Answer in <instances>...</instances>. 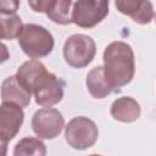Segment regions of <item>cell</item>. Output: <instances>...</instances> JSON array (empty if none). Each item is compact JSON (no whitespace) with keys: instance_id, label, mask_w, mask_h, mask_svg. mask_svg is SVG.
<instances>
[{"instance_id":"1","label":"cell","mask_w":156,"mask_h":156,"mask_svg":"<svg viewBox=\"0 0 156 156\" xmlns=\"http://www.w3.org/2000/svg\"><path fill=\"white\" fill-rule=\"evenodd\" d=\"M102 60L105 77L113 89L132 82L135 73V58L129 44L121 40L110 43L104 50Z\"/></svg>"},{"instance_id":"2","label":"cell","mask_w":156,"mask_h":156,"mask_svg":"<svg viewBox=\"0 0 156 156\" xmlns=\"http://www.w3.org/2000/svg\"><path fill=\"white\" fill-rule=\"evenodd\" d=\"M18 44L22 51L32 60L45 57L51 54L55 40L52 34L43 26L27 23L18 38Z\"/></svg>"},{"instance_id":"3","label":"cell","mask_w":156,"mask_h":156,"mask_svg":"<svg viewBox=\"0 0 156 156\" xmlns=\"http://www.w3.org/2000/svg\"><path fill=\"white\" fill-rule=\"evenodd\" d=\"M96 54V45L91 37L87 34H73L63 45V57L67 65L74 68L87 67Z\"/></svg>"},{"instance_id":"4","label":"cell","mask_w":156,"mask_h":156,"mask_svg":"<svg viewBox=\"0 0 156 156\" xmlns=\"http://www.w3.org/2000/svg\"><path fill=\"white\" fill-rule=\"evenodd\" d=\"M99 138V129L94 121L88 117L78 116L72 118L65 127V139L76 150L91 147Z\"/></svg>"},{"instance_id":"5","label":"cell","mask_w":156,"mask_h":156,"mask_svg":"<svg viewBox=\"0 0 156 156\" xmlns=\"http://www.w3.org/2000/svg\"><path fill=\"white\" fill-rule=\"evenodd\" d=\"M108 1L79 0L72 6V23L82 28H93L108 15Z\"/></svg>"},{"instance_id":"6","label":"cell","mask_w":156,"mask_h":156,"mask_svg":"<svg viewBox=\"0 0 156 156\" xmlns=\"http://www.w3.org/2000/svg\"><path fill=\"white\" fill-rule=\"evenodd\" d=\"M63 127V116L56 108H40L32 117V129L39 139H54L60 135Z\"/></svg>"},{"instance_id":"7","label":"cell","mask_w":156,"mask_h":156,"mask_svg":"<svg viewBox=\"0 0 156 156\" xmlns=\"http://www.w3.org/2000/svg\"><path fill=\"white\" fill-rule=\"evenodd\" d=\"M33 94L39 106L44 108L51 107L58 104L63 98V82L48 71L34 88Z\"/></svg>"},{"instance_id":"8","label":"cell","mask_w":156,"mask_h":156,"mask_svg":"<svg viewBox=\"0 0 156 156\" xmlns=\"http://www.w3.org/2000/svg\"><path fill=\"white\" fill-rule=\"evenodd\" d=\"M28 5L35 12H44L46 16L57 24L72 23V10L73 2L71 0H30Z\"/></svg>"},{"instance_id":"9","label":"cell","mask_w":156,"mask_h":156,"mask_svg":"<svg viewBox=\"0 0 156 156\" xmlns=\"http://www.w3.org/2000/svg\"><path fill=\"white\" fill-rule=\"evenodd\" d=\"M24 121L23 108L13 104L1 102L0 107V139L2 144L12 140L20 132Z\"/></svg>"},{"instance_id":"10","label":"cell","mask_w":156,"mask_h":156,"mask_svg":"<svg viewBox=\"0 0 156 156\" xmlns=\"http://www.w3.org/2000/svg\"><path fill=\"white\" fill-rule=\"evenodd\" d=\"M32 93L28 91L17 79L16 74L5 78L1 83V102L27 107L30 104Z\"/></svg>"},{"instance_id":"11","label":"cell","mask_w":156,"mask_h":156,"mask_svg":"<svg viewBox=\"0 0 156 156\" xmlns=\"http://www.w3.org/2000/svg\"><path fill=\"white\" fill-rule=\"evenodd\" d=\"M115 6L121 13L129 16L134 22L139 24H149L155 16L152 4L150 1L118 0L115 2Z\"/></svg>"},{"instance_id":"12","label":"cell","mask_w":156,"mask_h":156,"mask_svg":"<svg viewBox=\"0 0 156 156\" xmlns=\"http://www.w3.org/2000/svg\"><path fill=\"white\" fill-rule=\"evenodd\" d=\"M141 113L139 102L132 96H121L116 99L110 108V115L115 121L122 123L135 122Z\"/></svg>"},{"instance_id":"13","label":"cell","mask_w":156,"mask_h":156,"mask_svg":"<svg viewBox=\"0 0 156 156\" xmlns=\"http://www.w3.org/2000/svg\"><path fill=\"white\" fill-rule=\"evenodd\" d=\"M46 72L48 69L45 65L39 60H28L18 67L16 77L20 80V83L33 94L34 88Z\"/></svg>"},{"instance_id":"14","label":"cell","mask_w":156,"mask_h":156,"mask_svg":"<svg viewBox=\"0 0 156 156\" xmlns=\"http://www.w3.org/2000/svg\"><path fill=\"white\" fill-rule=\"evenodd\" d=\"M85 85L89 94L95 99H104L113 91V88L105 77L102 66H96L88 72Z\"/></svg>"},{"instance_id":"15","label":"cell","mask_w":156,"mask_h":156,"mask_svg":"<svg viewBox=\"0 0 156 156\" xmlns=\"http://www.w3.org/2000/svg\"><path fill=\"white\" fill-rule=\"evenodd\" d=\"M13 156H46V145L39 138H22L13 147Z\"/></svg>"},{"instance_id":"16","label":"cell","mask_w":156,"mask_h":156,"mask_svg":"<svg viewBox=\"0 0 156 156\" xmlns=\"http://www.w3.org/2000/svg\"><path fill=\"white\" fill-rule=\"evenodd\" d=\"M0 24H1L0 37L2 40H11L20 38L24 28L21 17L17 15H1Z\"/></svg>"},{"instance_id":"17","label":"cell","mask_w":156,"mask_h":156,"mask_svg":"<svg viewBox=\"0 0 156 156\" xmlns=\"http://www.w3.org/2000/svg\"><path fill=\"white\" fill-rule=\"evenodd\" d=\"M20 6L18 1L13 0H5L0 2V9H1V15H16V11Z\"/></svg>"},{"instance_id":"18","label":"cell","mask_w":156,"mask_h":156,"mask_svg":"<svg viewBox=\"0 0 156 156\" xmlns=\"http://www.w3.org/2000/svg\"><path fill=\"white\" fill-rule=\"evenodd\" d=\"M89 156H101V155H98V154H91V155H89Z\"/></svg>"},{"instance_id":"19","label":"cell","mask_w":156,"mask_h":156,"mask_svg":"<svg viewBox=\"0 0 156 156\" xmlns=\"http://www.w3.org/2000/svg\"><path fill=\"white\" fill-rule=\"evenodd\" d=\"M154 20H155V22H156V13H155V16H154Z\"/></svg>"}]
</instances>
